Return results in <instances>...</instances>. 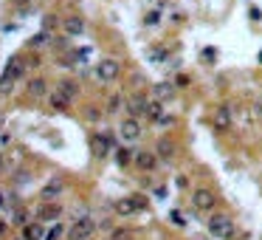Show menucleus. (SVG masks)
Wrapping results in <instances>:
<instances>
[{
    "instance_id": "4",
    "label": "nucleus",
    "mask_w": 262,
    "mask_h": 240,
    "mask_svg": "<svg viewBox=\"0 0 262 240\" xmlns=\"http://www.w3.org/2000/svg\"><path fill=\"white\" fill-rule=\"evenodd\" d=\"M20 77H23V62L11 60L9 65H6V71H3V77H0V94H9L11 85H14Z\"/></svg>"
},
{
    "instance_id": "12",
    "label": "nucleus",
    "mask_w": 262,
    "mask_h": 240,
    "mask_svg": "<svg viewBox=\"0 0 262 240\" xmlns=\"http://www.w3.org/2000/svg\"><path fill=\"white\" fill-rule=\"evenodd\" d=\"M147 96L144 94H135L130 99V102H127V108H130V116H135V119H138V116H147Z\"/></svg>"
},
{
    "instance_id": "11",
    "label": "nucleus",
    "mask_w": 262,
    "mask_h": 240,
    "mask_svg": "<svg viewBox=\"0 0 262 240\" xmlns=\"http://www.w3.org/2000/svg\"><path fill=\"white\" fill-rule=\"evenodd\" d=\"M90 153L96 155V158H105V155L110 153V138L102 136V133H93V136H90Z\"/></svg>"
},
{
    "instance_id": "31",
    "label": "nucleus",
    "mask_w": 262,
    "mask_h": 240,
    "mask_svg": "<svg viewBox=\"0 0 262 240\" xmlns=\"http://www.w3.org/2000/svg\"><path fill=\"white\" fill-rule=\"evenodd\" d=\"M254 111H257V116H262V102H257V105H254Z\"/></svg>"
},
{
    "instance_id": "30",
    "label": "nucleus",
    "mask_w": 262,
    "mask_h": 240,
    "mask_svg": "<svg viewBox=\"0 0 262 240\" xmlns=\"http://www.w3.org/2000/svg\"><path fill=\"white\" fill-rule=\"evenodd\" d=\"M14 223H20V226H23V223H26V212H14Z\"/></svg>"
},
{
    "instance_id": "7",
    "label": "nucleus",
    "mask_w": 262,
    "mask_h": 240,
    "mask_svg": "<svg viewBox=\"0 0 262 240\" xmlns=\"http://www.w3.org/2000/svg\"><path fill=\"white\" fill-rule=\"evenodd\" d=\"M231 111H228V105H217L214 108V116H211V124H214V130L217 133H228L231 130Z\"/></svg>"
},
{
    "instance_id": "2",
    "label": "nucleus",
    "mask_w": 262,
    "mask_h": 240,
    "mask_svg": "<svg viewBox=\"0 0 262 240\" xmlns=\"http://www.w3.org/2000/svg\"><path fill=\"white\" fill-rule=\"evenodd\" d=\"M93 232H96V221L93 218H76L73 226L68 229V240H87V238H93Z\"/></svg>"
},
{
    "instance_id": "17",
    "label": "nucleus",
    "mask_w": 262,
    "mask_h": 240,
    "mask_svg": "<svg viewBox=\"0 0 262 240\" xmlns=\"http://www.w3.org/2000/svg\"><path fill=\"white\" fill-rule=\"evenodd\" d=\"M48 105H51L54 111H60V113H65L70 108V99L65 94H60V91H54L51 96H48Z\"/></svg>"
},
{
    "instance_id": "20",
    "label": "nucleus",
    "mask_w": 262,
    "mask_h": 240,
    "mask_svg": "<svg viewBox=\"0 0 262 240\" xmlns=\"http://www.w3.org/2000/svg\"><path fill=\"white\" fill-rule=\"evenodd\" d=\"M57 91H60V94H65V96H68V99H73V96L79 94L76 82H70V79H62V82H60V88H57Z\"/></svg>"
},
{
    "instance_id": "28",
    "label": "nucleus",
    "mask_w": 262,
    "mask_h": 240,
    "mask_svg": "<svg viewBox=\"0 0 262 240\" xmlns=\"http://www.w3.org/2000/svg\"><path fill=\"white\" fill-rule=\"evenodd\" d=\"M172 223H175V226H184V218H181V212H172Z\"/></svg>"
},
{
    "instance_id": "1",
    "label": "nucleus",
    "mask_w": 262,
    "mask_h": 240,
    "mask_svg": "<svg viewBox=\"0 0 262 240\" xmlns=\"http://www.w3.org/2000/svg\"><path fill=\"white\" fill-rule=\"evenodd\" d=\"M206 226H209V235H214V238H220V240H228L234 235V221H231L228 215H211Z\"/></svg>"
},
{
    "instance_id": "15",
    "label": "nucleus",
    "mask_w": 262,
    "mask_h": 240,
    "mask_svg": "<svg viewBox=\"0 0 262 240\" xmlns=\"http://www.w3.org/2000/svg\"><path fill=\"white\" fill-rule=\"evenodd\" d=\"M62 28H65V34L79 37V34H85V20H82V17H65Z\"/></svg>"
},
{
    "instance_id": "25",
    "label": "nucleus",
    "mask_w": 262,
    "mask_h": 240,
    "mask_svg": "<svg viewBox=\"0 0 262 240\" xmlns=\"http://www.w3.org/2000/svg\"><path fill=\"white\" fill-rule=\"evenodd\" d=\"M158 20H161V14H158V11H149L147 17H144V23H147V26H158Z\"/></svg>"
},
{
    "instance_id": "3",
    "label": "nucleus",
    "mask_w": 262,
    "mask_h": 240,
    "mask_svg": "<svg viewBox=\"0 0 262 240\" xmlns=\"http://www.w3.org/2000/svg\"><path fill=\"white\" fill-rule=\"evenodd\" d=\"M147 206V201H144V195H130V198H119L113 204V209H116V215H122V218H127V215H135V212H141Z\"/></svg>"
},
{
    "instance_id": "6",
    "label": "nucleus",
    "mask_w": 262,
    "mask_h": 240,
    "mask_svg": "<svg viewBox=\"0 0 262 240\" xmlns=\"http://www.w3.org/2000/svg\"><path fill=\"white\" fill-rule=\"evenodd\" d=\"M119 74H122V65H119V60H113V57H107V60H102L96 65V77L102 79V82H113V79H119Z\"/></svg>"
},
{
    "instance_id": "29",
    "label": "nucleus",
    "mask_w": 262,
    "mask_h": 240,
    "mask_svg": "<svg viewBox=\"0 0 262 240\" xmlns=\"http://www.w3.org/2000/svg\"><path fill=\"white\" fill-rule=\"evenodd\" d=\"M214 57H217V51H214V48H206V51H203V60H214Z\"/></svg>"
},
{
    "instance_id": "16",
    "label": "nucleus",
    "mask_w": 262,
    "mask_h": 240,
    "mask_svg": "<svg viewBox=\"0 0 262 240\" xmlns=\"http://www.w3.org/2000/svg\"><path fill=\"white\" fill-rule=\"evenodd\" d=\"M155 155L161 158V161H172L175 158V144L169 141V138H161L158 147H155Z\"/></svg>"
},
{
    "instance_id": "32",
    "label": "nucleus",
    "mask_w": 262,
    "mask_h": 240,
    "mask_svg": "<svg viewBox=\"0 0 262 240\" xmlns=\"http://www.w3.org/2000/svg\"><path fill=\"white\" fill-rule=\"evenodd\" d=\"M3 201H6V198H3V192H0V206H3Z\"/></svg>"
},
{
    "instance_id": "9",
    "label": "nucleus",
    "mask_w": 262,
    "mask_h": 240,
    "mask_svg": "<svg viewBox=\"0 0 262 240\" xmlns=\"http://www.w3.org/2000/svg\"><path fill=\"white\" fill-rule=\"evenodd\" d=\"M119 133H122L124 141H135V138H141V124L135 116H130V119L122 121V127H119Z\"/></svg>"
},
{
    "instance_id": "27",
    "label": "nucleus",
    "mask_w": 262,
    "mask_h": 240,
    "mask_svg": "<svg viewBox=\"0 0 262 240\" xmlns=\"http://www.w3.org/2000/svg\"><path fill=\"white\" fill-rule=\"evenodd\" d=\"M189 85V77L186 74H178V79H175V88H186Z\"/></svg>"
},
{
    "instance_id": "18",
    "label": "nucleus",
    "mask_w": 262,
    "mask_h": 240,
    "mask_svg": "<svg viewBox=\"0 0 262 240\" xmlns=\"http://www.w3.org/2000/svg\"><path fill=\"white\" fill-rule=\"evenodd\" d=\"M161 116H164V102H161V99H149L147 102V119L158 121Z\"/></svg>"
},
{
    "instance_id": "14",
    "label": "nucleus",
    "mask_w": 262,
    "mask_h": 240,
    "mask_svg": "<svg viewBox=\"0 0 262 240\" xmlns=\"http://www.w3.org/2000/svg\"><path fill=\"white\" fill-rule=\"evenodd\" d=\"M62 189H65V181H62V178H51L43 187V198H45V201H54V198L62 195Z\"/></svg>"
},
{
    "instance_id": "19",
    "label": "nucleus",
    "mask_w": 262,
    "mask_h": 240,
    "mask_svg": "<svg viewBox=\"0 0 262 240\" xmlns=\"http://www.w3.org/2000/svg\"><path fill=\"white\" fill-rule=\"evenodd\" d=\"M152 91H155V99H161V102H166V99H172L175 96V85L172 82H158Z\"/></svg>"
},
{
    "instance_id": "26",
    "label": "nucleus",
    "mask_w": 262,
    "mask_h": 240,
    "mask_svg": "<svg viewBox=\"0 0 262 240\" xmlns=\"http://www.w3.org/2000/svg\"><path fill=\"white\" fill-rule=\"evenodd\" d=\"M48 40H51V37H48V31H40V34L31 40V45H43V43H48Z\"/></svg>"
},
{
    "instance_id": "23",
    "label": "nucleus",
    "mask_w": 262,
    "mask_h": 240,
    "mask_svg": "<svg viewBox=\"0 0 262 240\" xmlns=\"http://www.w3.org/2000/svg\"><path fill=\"white\" fill-rule=\"evenodd\" d=\"M62 235H65V226H62V223H54L51 229L45 232V238H43V240H60Z\"/></svg>"
},
{
    "instance_id": "13",
    "label": "nucleus",
    "mask_w": 262,
    "mask_h": 240,
    "mask_svg": "<svg viewBox=\"0 0 262 240\" xmlns=\"http://www.w3.org/2000/svg\"><path fill=\"white\" fill-rule=\"evenodd\" d=\"M43 238H45L43 221H37V223H23V240H43Z\"/></svg>"
},
{
    "instance_id": "22",
    "label": "nucleus",
    "mask_w": 262,
    "mask_h": 240,
    "mask_svg": "<svg viewBox=\"0 0 262 240\" xmlns=\"http://www.w3.org/2000/svg\"><path fill=\"white\" fill-rule=\"evenodd\" d=\"M28 94L31 96H43L45 94V79H31V82H28Z\"/></svg>"
},
{
    "instance_id": "5",
    "label": "nucleus",
    "mask_w": 262,
    "mask_h": 240,
    "mask_svg": "<svg viewBox=\"0 0 262 240\" xmlns=\"http://www.w3.org/2000/svg\"><path fill=\"white\" fill-rule=\"evenodd\" d=\"M192 204H195V209H200V212H211V209H214V204H217V198H214V192H211V189L197 187L192 192Z\"/></svg>"
},
{
    "instance_id": "21",
    "label": "nucleus",
    "mask_w": 262,
    "mask_h": 240,
    "mask_svg": "<svg viewBox=\"0 0 262 240\" xmlns=\"http://www.w3.org/2000/svg\"><path fill=\"white\" fill-rule=\"evenodd\" d=\"M132 150H127V147H119V150H116V161H119V167H127V164L132 161Z\"/></svg>"
},
{
    "instance_id": "10",
    "label": "nucleus",
    "mask_w": 262,
    "mask_h": 240,
    "mask_svg": "<svg viewBox=\"0 0 262 240\" xmlns=\"http://www.w3.org/2000/svg\"><path fill=\"white\" fill-rule=\"evenodd\" d=\"M132 161H135L138 170H155L158 167V155L152 153V150H138V153L132 155Z\"/></svg>"
},
{
    "instance_id": "24",
    "label": "nucleus",
    "mask_w": 262,
    "mask_h": 240,
    "mask_svg": "<svg viewBox=\"0 0 262 240\" xmlns=\"http://www.w3.org/2000/svg\"><path fill=\"white\" fill-rule=\"evenodd\" d=\"M107 111L116 113V111H122V96H113L110 102H107Z\"/></svg>"
},
{
    "instance_id": "8",
    "label": "nucleus",
    "mask_w": 262,
    "mask_h": 240,
    "mask_svg": "<svg viewBox=\"0 0 262 240\" xmlns=\"http://www.w3.org/2000/svg\"><path fill=\"white\" fill-rule=\"evenodd\" d=\"M57 218H62V206L54 204V201H45V204L37 209V221L51 223V221H57Z\"/></svg>"
}]
</instances>
